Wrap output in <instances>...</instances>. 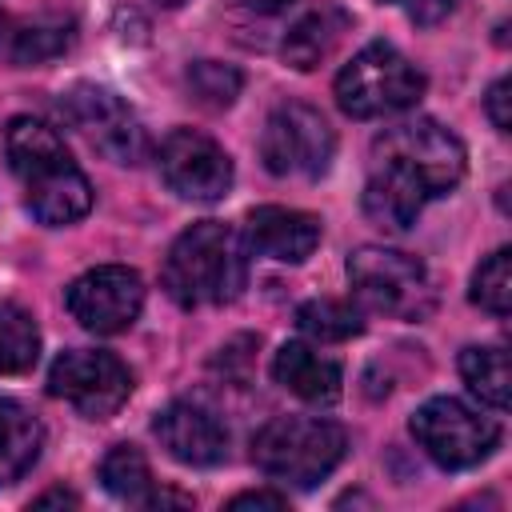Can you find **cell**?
Returning <instances> with one entry per match:
<instances>
[{"label":"cell","instance_id":"obj_7","mask_svg":"<svg viewBox=\"0 0 512 512\" xmlns=\"http://www.w3.org/2000/svg\"><path fill=\"white\" fill-rule=\"evenodd\" d=\"M412 436L428 460L448 472L476 468L500 444V424L456 396H432L412 416Z\"/></svg>","mask_w":512,"mask_h":512},{"label":"cell","instance_id":"obj_13","mask_svg":"<svg viewBox=\"0 0 512 512\" xmlns=\"http://www.w3.org/2000/svg\"><path fill=\"white\" fill-rule=\"evenodd\" d=\"M244 244L280 264H304L320 244V220L300 208L260 204L244 220Z\"/></svg>","mask_w":512,"mask_h":512},{"label":"cell","instance_id":"obj_14","mask_svg":"<svg viewBox=\"0 0 512 512\" xmlns=\"http://www.w3.org/2000/svg\"><path fill=\"white\" fill-rule=\"evenodd\" d=\"M156 436L160 444L168 448L172 460L180 464H192V468H212L224 460V448H228V436L220 428V420L200 408V404H188V400H176L168 404L160 416H156Z\"/></svg>","mask_w":512,"mask_h":512},{"label":"cell","instance_id":"obj_16","mask_svg":"<svg viewBox=\"0 0 512 512\" xmlns=\"http://www.w3.org/2000/svg\"><path fill=\"white\" fill-rule=\"evenodd\" d=\"M424 200L428 196L412 176H404L388 164H372V176L364 184V216L372 224H380L388 232H408L416 224Z\"/></svg>","mask_w":512,"mask_h":512},{"label":"cell","instance_id":"obj_8","mask_svg":"<svg viewBox=\"0 0 512 512\" xmlns=\"http://www.w3.org/2000/svg\"><path fill=\"white\" fill-rule=\"evenodd\" d=\"M336 156V132L312 104H280L260 132V160L272 176H304L316 180L328 172Z\"/></svg>","mask_w":512,"mask_h":512},{"label":"cell","instance_id":"obj_30","mask_svg":"<svg viewBox=\"0 0 512 512\" xmlns=\"http://www.w3.org/2000/svg\"><path fill=\"white\" fill-rule=\"evenodd\" d=\"M36 504H76V496H72V492H48V496H40Z\"/></svg>","mask_w":512,"mask_h":512},{"label":"cell","instance_id":"obj_29","mask_svg":"<svg viewBox=\"0 0 512 512\" xmlns=\"http://www.w3.org/2000/svg\"><path fill=\"white\" fill-rule=\"evenodd\" d=\"M240 4H244L248 12H264V16H268V12H280V8H288L292 0H240Z\"/></svg>","mask_w":512,"mask_h":512},{"label":"cell","instance_id":"obj_11","mask_svg":"<svg viewBox=\"0 0 512 512\" xmlns=\"http://www.w3.org/2000/svg\"><path fill=\"white\" fill-rule=\"evenodd\" d=\"M64 304H68L72 320H80V328H88L96 336H116V332L132 328V320L140 316L144 284L124 264H100L68 284Z\"/></svg>","mask_w":512,"mask_h":512},{"label":"cell","instance_id":"obj_24","mask_svg":"<svg viewBox=\"0 0 512 512\" xmlns=\"http://www.w3.org/2000/svg\"><path fill=\"white\" fill-rule=\"evenodd\" d=\"M188 88L200 104L208 108H228L240 88H244V76L232 68V64H220V60H196L188 68Z\"/></svg>","mask_w":512,"mask_h":512},{"label":"cell","instance_id":"obj_6","mask_svg":"<svg viewBox=\"0 0 512 512\" xmlns=\"http://www.w3.org/2000/svg\"><path fill=\"white\" fill-rule=\"evenodd\" d=\"M372 156L376 164H388L404 176H412L424 196H448L460 176H464V144L456 140V132H448L444 124L428 120V116H416V120H404V124H392L376 136L372 144Z\"/></svg>","mask_w":512,"mask_h":512},{"label":"cell","instance_id":"obj_19","mask_svg":"<svg viewBox=\"0 0 512 512\" xmlns=\"http://www.w3.org/2000/svg\"><path fill=\"white\" fill-rule=\"evenodd\" d=\"M40 360V328L20 304H0V376H20Z\"/></svg>","mask_w":512,"mask_h":512},{"label":"cell","instance_id":"obj_22","mask_svg":"<svg viewBox=\"0 0 512 512\" xmlns=\"http://www.w3.org/2000/svg\"><path fill=\"white\" fill-rule=\"evenodd\" d=\"M340 28H344V20L332 16V12H312V16H304V20L288 32V40H284V60H288L292 68H300V72L316 68V64L332 52Z\"/></svg>","mask_w":512,"mask_h":512},{"label":"cell","instance_id":"obj_18","mask_svg":"<svg viewBox=\"0 0 512 512\" xmlns=\"http://www.w3.org/2000/svg\"><path fill=\"white\" fill-rule=\"evenodd\" d=\"M460 376L488 408H508V356L496 344H472L460 352Z\"/></svg>","mask_w":512,"mask_h":512},{"label":"cell","instance_id":"obj_27","mask_svg":"<svg viewBox=\"0 0 512 512\" xmlns=\"http://www.w3.org/2000/svg\"><path fill=\"white\" fill-rule=\"evenodd\" d=\"M508 76H500L492 88H488V96H484V112H488V120H492V128L496 132H508L512 128V112H508Z\"/></svg>","mask_w":512,"mask_h":512},{"label":"cell","instance_id":"obj_2","mask_svg":"<svg viewBox=\"0 0 512 512\" xmlns=\"http://www.w3.org/2000/svg\"><path fill=\"white\" fill-rule=\"evenodd\" d=\"M164 292L180 308L228 304L248 284V244L224 220H200L176 236L164 256Z\"/></svg>","mask_w":512,"mask_h":512},{"label":"cell","instance_id":"obj_4","mask_svg":"<svg viewBox=\"0 0 512 512\" xmlns=\"http://www.w3.org/2000/svg\"><path fill=\"white\" fill-rule=\"evenodd\" d=\"M424 96V72L392 44L360 48L336 76V104L352 120H380L408 112Z\"/></svg>","mask_w":512,"mask_h":512},{"label":"cell","instance_id":"obj_31","mask_svg":"<svg viewBox=\"0 0 512 512\" xmlns=\"http://www.w3.org/2000/svg\"><path fill=\"white\" fill-rule=\"evenodd\" d=\"M8 32H12V28H8V16L0 12V48H4V40H8Z\"/></svg>","mask_w":512,"mask_h":512},{"label":"cell","instance_id":"obj_12","mask_svg":"<svg viewBox=\"0 0 512 512\" xmlns=\"http://www.w3.org/2000/svg\"><path fill=\"white\" fill-rule=\"evenodd\" d=\"M160 176L176 196L212 204L232 188V156L212 136L176 128L160 144Z\"/></svg>","mask_w":512,"mask_h":512},{"label":"cell","instance_id":"obj_9","mask_svg":"<svg viewBox=\"0 0 512 512\" xmlns=\"http://www.w3.org/2000/svg\"><path fill=\"white\" fill-rule=\"evenodd\" d=\"M48 392L88 420H108L132 396V372L112 352L68 348L48 368Z\"/></svg>","mask_w":512,"mask_h":512},{"label":"cell","instance_id":"obj_32","mask_svg":"<svg viewBox=\"0 0 512 512\" xmlns=\"http://www.w3.org/2000/svg\"><path fill=\"white\" fill-rule=\"evenodd\" d=\"M160 4H184V0H160Z\"/></svg>","mask_w":512,"mask_h":512},{"label":"cell","instance_id":"obj_17","mask_svg":"<svg viewBox=\"0 0 512 512\" xmlns=\"http://www.w3.org/2000/svg\"><path fill=\"white\" fill-rule=\"evenodd\" d=\"M40 444H44L40 420L16 400H0V484L20 480L36 464Z\"/></svg>","mask_w":512,"mask_h":512},{"label":"cell","instance_id":"obj_3","mask_svg":"<svg viewBox=\"0 0 512 512\" xmlns=\"http://www.w3.org/2000/svg\"><path fill=\"white\" fill-rule=\"evenodd\" d=\"M344 448V428L324 416H276L256 432L252 460L276 484L312 488L344 460Z\"/></svg>","mask_w":512,"mask_h":512},{"label":"cell","instance_id":"obj_28","mask_svg":"<svg viewBox=\"0 0 512 512\" xmlns=\"http://www.w3.org/2000/svg\"><path fill=\"white\" fill-rule=\"evenodd\" d=\"M288 500L280 492H240L228 500V508H284Z\"/></svg>","mask_w":512,"mask_h":512},{"label":"cell","instance_id":"obj_15","mask_svg":"<svg viewBox=\"0 0 512 512\" xmlns=\"http://www.w3.org/2000/svg\"><path fill=\"white\" fill-rule=\"evenodd\" d=\"M272 376H276V384H284L292 396H300L308 404H332L344 388V368L304 340H288L276 352Z\"/></svg>","mask_w":512,"mask_h":512},{"label":"cell","instance_id":"obj_10","mask_svg":"<svg viewBox=\"0 0 512 512\" xmlns=\"http://www.w3.org/2000/svg\"><path fill=\"white\" fill-rule=\"evenodd\" d=\"M60 116L108 160L116 164H132L144 152V128L136 120V112L108 88L96 84H76L72 92H64L60 100Z\"/></svg>","mask_w":512,"mask_h":512},{"label":"cell","instance_id":"obj_1","mask_svg":"<svg viewBox=\"0 0 512 512\" xmlns=\"http://www.w3.org/2000/svg\"><path fill=\"white\" fill-rule=\"evenodd\" d=\"M4 156L16 180L24 184L28 212L40 224L64 228V224H76L92 208V184L76 168V160L64 148V136L52 124L16 116L4 132Z\"/></svg>","mask_w":512,"mask_h":512},{"label":"cell","instance_id":"obj_5","mask_svg":"<svg viewBox=\"0 0 512 512\" xmlns=\"http://www.w3.org/2000/svg\"><path fill=\"white\" fill-rule=\"evenodd\" d=\"M348 284L364 308L396 320H424L436 304L428 268L416 256L384 244H364L348 256Z\"/></svg>","mask_w":512,"mask_h":512},{"label":"cell","instance_id":"obj_21","mask_svg":"<svg viewBox=\"0 0 512 512\" xmlns=\"http://www.w3.org/2000/svg\"><path fill=\"white\" fill-rule=\"evenodd\" d=\"M100 484L116 496V500H128V504H144L152 496V472H148V460L136 444H116L108 448V456L100 460Z\"/></svg>","mask_w":512,"mask_h":512},{"label":"cell","instance_id":"obj_23","mask_svg":"<svg viewBox=\"0 0 512 512\" xmlns=\"http://www.w3.org/2000/svg\"><path fill=\"white\" fill-rule=\"evenodd\" d=\"M472 304H480L492 316H508L512 312V248H496L492 256L480 260V268L472 272Z\"/></svg>","mask_w":512,"mask_h":512},{"label":"cell","instance_id":"obj_25","mask_svg":"<svg viewBox=\"0 0 512 512\" xmlns=\"http://www.w3.org/2000/svg\"><path fill=\"white\" fill-rule=\"evenodd\" d=\"M68 28L64 24H28V28H12L8 40H4V52L20 64H36V60H48L56 52L68 48Z\"/></svg>","mask_w":512,"mask_h":512},{"label":"cell","instance_id":"obj_26","mask_svg":"<svg viewBox=\"0 0 512 512\" xmlns=\"http://www.w3.org/2000/svg\"><path fill=\"white\" fill-rule=\"evenodd\" d=\"M392 8H400L412 24H440L444 16L456 12L460 0H388Z\"/></svg>","mask_w":512,"mask_h":512},{"label":"cell","instance_id":"obj_20","mask_svg":"<svg viewBox=\"0 0 512 512\" xmlns=\"http://www.w3.org/2000/svg\"><path fill=\"white\" fill-rule=\"evenodd\" d=\"M296 324H300L304 336H312L320 344H340V340H352V336L364 332L360 312L348 300H332V296H316V300L300 304Z\"/></svg>","mask_w":512,"mask_h":512}]
</instances>
